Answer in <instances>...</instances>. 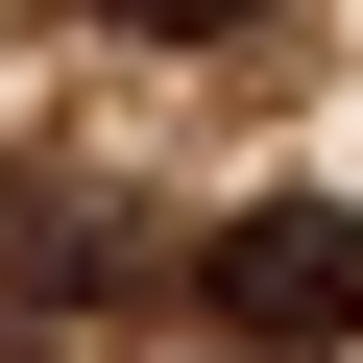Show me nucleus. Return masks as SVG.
Returning <instances> with one entry per match:
<instances>
[{"label":"nucleus","mask_w":363,"mask_h":363,"mask_svg":"<svg viewBox=\"0 0 363 363\" xmlns=\"http://www.w3.org/2000/svg\"><path fill=\"white\" fill-rule=\"evenodd\" d=\"M194 315H218V339H267V363L363 339V218H339V194H267V218H218V242H194Z\"/></svg>","instance_id":"f257e3e1"},{"label":"nucleus","mask_w":363,"mask_h":363,"mask_svg":"<svg viewBox=\"0 0 363 363\" xmlns=\"http://www.w3.org/2000/svg\"><path fill=\"white\" fill-rule=\"evenodd\" d=\"M97 25H145V49H218V25H267V0H97Z\"/></svg>","instance_id":"f03ea898"}]
</instances>
